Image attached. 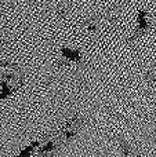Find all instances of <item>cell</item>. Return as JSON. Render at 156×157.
I'll return each mask as SVG.
<instances>
[{
  "label": "cell",
  "mask_w": 156,
  "mask_h": 157,
  "mask_svg": "<svg viewBox=\"0 0 156 157\" xmlns=\"http://www.w3.org/2000/svg\"><path fill=\"white\" fill-rule=\"evenodd\" d=\"M120 147H122V153H123V157H131V155H133L131 147H130V145L127 144L126 141H123V139L120 141Z\"/></svg>",
  "instance_id": "6da1fadb"
},
{
  "label": "cell",
  "mask_w": 156,
  "mask_h": 157,
  "mask_svg": "<svg viewBox=\"0 0 156 157\" xmlns=\"http://www.w3.org/2000/svg\"><path fill=\"white\" fill-rule=\"evenodd\" d=\"M148 78L151 81H155L156 83V61L154 63H152V66H151V69H149V72H148Z\"/></svg>",
  "instance_id": "7a4b0ae2"
}]
</instances>
